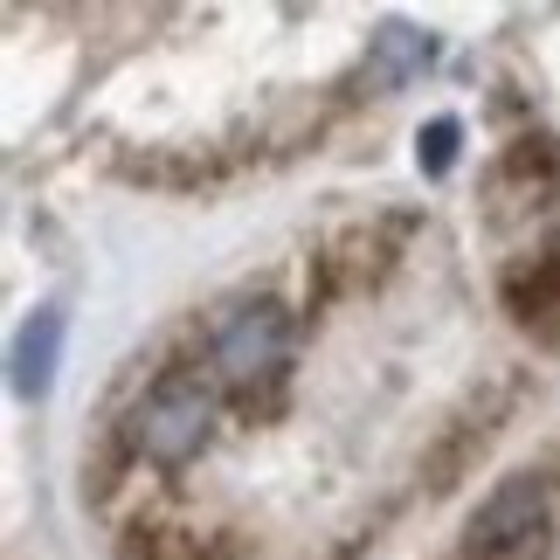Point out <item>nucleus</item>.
<instances>
[{
    "instance_id": "0eeeda50",
    "label": "nucleus",
    "mask_w": 560,
    "mask_h": 560,
    "mask_svg": "<svg viewBox=\"0 0 560 560\" xmlns=\"http://www.w3.org/2000/svg\"><path fill=\"white\" fill-rule=\"evenodd\" d=\"M499 298H505L512 326H526L540 339H560V249L520 256V264L499 277Z\"/></svg>"
},
{
    "instance_id": "f8f14e48",
    "label": "nucleus",
    "mask_w": 560,
    "mask_h": 560,
    "mask_svg": "<svg viewBox=\"0 0 560 560\" xmlns=\"http://www.w3.org/2000/svg\"><path fill=\"white\" fill-rule=\"evenodd\" d=\"M457 145H464V125H457V118H450V112L429 118L422 132H416V166H422L429 180H443L450 166H457Z\"/></svg>"
},
{
    "instance_id": "f257e3e1",
    "label": "nucleus",
    "mask_w": 560,
    "mask_h": 560,
    "mask_svg": "<svg viewBox=\"0 0 560 560\" xmlns=\"http://www.w3.org/2000/svg\"><path fill=\"white\" fill-rule=\"evenodd\" d=\"M222 422V387L201 360H174L132 395V408L118 416V450L132 457V470H187L214 443Z\"/></svg>"
},
{
    "instance_id": "6e6552de",
    "label": "nucleus",
    "mask_w": 560,
    "mask_h": 560,
    "mask_svg": "<svg viewBox=\"0 0 560 560\" xmlns=\"http://www.w3.org/2000/svg\"><path fill=\"white\" fill-rule=\"evenodd\" d=\"M56 368H62V305H35L8 347V381L21 401H49Z\"/></svg>"
},
{
    "instance_id": "9b49d317",
    "label": "nucleus",
    "mask_w": 560,
    "mask_h": 560,
    "mask_svg": "<svg viewBox=\"0 0 560 560\" xmlns=\"http://www.w3.org/2000/svg\"><path fill=\"white\" fill-rule=\"evenodd\" d=\"M118 166L132 180H153V187H194V180L214 174L208 153H145V160H118Z\"/></svg>"
},
{
    "instance_id": "ddd939ff",
    "label": "nucleus",
    "mask_w": 560,
    "mask_h": 560,
    "mask_svg": "<svg viewBox=\"0 0 560 560\" xmlns=\"http://www.w3.org/2000/svg\"><path fill=\"white\" fill-rule=\"evenodd\" d=\"M553 478H560V450H553Z\"/></svg>"
},
{
    "instance_id": "423d86ee",
    "label": "nucleus",
    "mask_w": 560,
    "mask_h": 560,
    "mask_svg": "<svg viewBox=\"0 0 560 560\" xmlns=\"http://www.w3.org/2000/svg\"><path fill=\"white\" fill-rule=\"evenodd\" d=\"M560 187V139L553 132H520L491 166V201H499V222L505 214H533L547 208V194Z\"/></svg>"
},
{
    "instance_id": "7ed1b4c3",
    "label": "nucleus",
    "mask_w": 560,
    "mask_h": 560,
    "mask_svg": "<svg viewBox=\"0 0 560 560\" xmlns=\"http://www.w3.org/2000/svg\"><path fill=\"white\" fill-rule=\"evenodd\" d=\"M560 553V478L553 470H512L464 520L457 553L443 560H553Z\"/></svg>"
},
{
    "instance_id": "1a4fd4ad",
    "label": "nucleus",
    "mask_w": 560,
    "mask_h": 560,
    "mask_svg": "<svg viewBox=\"0 0 560 560\" xmlns=\"http://www.w3.org/2000/svg\"><path fill=\"white\" fill-rule=\"evenodd\" d=\"M118 560H235L222 533H187V526H132L118 540Z\"/></svg>"
},
{
    "instance_id": "9d476101",
    "label": "nucleus",
    "mask_w": 560,
    "mask_h": 560,
    "mask_svg": "<svg viewBox=\"0 0 560 560\" xmlns=\"http://www.w3.org/2000/svg\"><path fill=\"white\" fill-rule=\"evenodd\" d=\"M429 56H436V42H429L422 28H408V21H387V28L374 35L368 70H374V83H408V77L429 70Z\"/></svg>"
},
{
    "instance_id": "f03ea898",
    "label": "nucleus",
    "mask_w": 560,
    "mask_h": 560,
    "mask_svg": "<svg viewBox=\"0 0 560 560\" xmlns=\"http://www.w3.org/2000/svg\"><path fill=\"white\" fill-rule=\"evenodd\" d=\"M291 360H298V312L277 305V298L235 305L208 339V374L222 387V401L249 408V416H270L284 401Z\"/></svg>"
},
{
    "instance_id": "39448f33",
    "label": "nucleus",
    "mask_w": 560,
    "mask_h": 560,
    "mask_svg": "<svg viewBox=\"0 0 560 560\" xmlns=\"http://www.w3.org/2000/svg\"><path fill=\"white\" fill-rule=\"evenodd\" d=\"M512 401H520V381H499V387H485L470 408H457V416L443 422V436L429 443V457H422V491H429V499L450 491L491 450V436H499L505 416H512Z\"/></svg>"
},
{
    "instance_id": "20e7f679",
    "label": "nucleus",
    "mask_w": 560,
    "mask_h": 560,
    "mask_svg": "<svg viewBox=\"0 0 560 560\" xmlns=\"http://www.w3.org/2000/svg\"><path fill=\"white\" fill-rule=\"evenodd\" d=\"M408 235H416V214H374V222H347L332 243H318L312 256V312H332L347 298L381 291L387 277L401 270Z\"/></svg>"
}]
</instances>
